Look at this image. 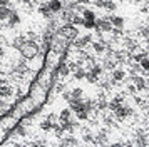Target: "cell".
I'll return each mask as SVG.
<instances>
[{
  "label": "cell",
  "instance_id": "1",
  "mask_svg": "<svg viewBox=\"0 0 149 147\" xmlns=\"http://www.w3.org/2000/svg\"><path fill=\"white\" fill-rule=\"evenodd\" d=\"M19 50H20V53L25 57V59H32V57H35V53H37V45H35L34 42H22L20 45H19Z\"/></svg>",
  "mask_w": 149,
  "mask_h": 147
},
{
  "label": "cell",
  "instance_id": "2",
  "mask_svg": "<svg viewBox=\"0 0 149 147\" xmlns=\"http://www.w3.org/2000/svg\"><path fill=\"white\" fill-rule=\"evenodd\" d=\"M59 126H61V124L57 122V119H55L54 114H50L47 119L42 122V129H44V130H50V129H54V130H55V129H57Z\"/></svg>",
  "mask_w": 149,
  "mask_h": 147
},
{
  "label": "cell",
  "instance_id": "3",
  "mask_svg": "<svg viewBox=\"0 0 149 147\" xmlns=\"http://www.w3.org/2000/svg\"><path fill=\"white\" fill-rule=\"evenodd\" d=\"M95 28H97V32H111L112 24L109 20H99V22H95Z\"/></svg>",
  "mask_w": 149,
  "mask_h": 147
},
{
  "label": "cell",
  "instance_id": "4",
  "mask_svg": "<svg viewBox=\"0 0 149 147\" xmlns=\"http://www.w3.org/2000/svg\"><path fill=\"white\" fill-rule=\"evenodd\" d=\"M62 32H64V35H65V37H69V39H75V37H77V30H75L74 25L64 27V28H62Z\"/></svg>",
  "mask_w": 149,
  "mask_h": 147
},
{
  "label": "cell",
  "instance_id": "5",
  "mask_svg": "<svg viewBox=\"0 0 149 147\" xmlns=\"http://www.w3.org/2000/svg\"><path fill=\"white\" fill-rule=\"evenodd\" d=\"M47 5H49V8H50L52 12H59V10L62 8V2L61 0H50Z\"/></svg>",
  "mask_w": 149,
  "mask_h": 147
},
{
  "label": "cell",
  "instance_id": "6",
  "mask_svg": "<svg viewBox=\"0 0 149 147\" xmlns=\"http://www.w3.org/2000/svg\"><path fill=\"white\" fill-rule=\"evenodd\" d=\"M134 85L141 90V89H144L146 87V80H144V77H134Z\"/></svg>",
  "mask_w": 149,
  "mask_h": 147
},
{
  "label": "cell",
  "instance_id": "7",
  "mask_svg": "<svg viewBox=\"0 0 149 147\" xmlns=\"http://www.w3.org/2000/svg\"><path fill=\"white\" fill-rule=\"evenodd\" d=\"M139 65H141V69L144 70V72H149V59H148V57L139 59Z\"/></svg>",
  "mask_w": 149,
  "mask_h": 147
},
{
  "label": "cell",
  "instance_id": "8",
  "mask_svg": "<svg viewBox=\"0 0 149 147\" xmlns=\"http://www.w3.org/2000/svg\"><path fill=\"white\" fill-rule=\"evenodd\" d=\"M8 13H10V10H8L7 7L3 5V3H0V20L7 19V17H8Z\"/></svg>",
  "mask_w": 149,
  "mask_h": 147
},
{
  "label": "cell",
  "instance_id": "9",
  "mask_svg": "<svg viewBox=\"0 0 149 147\" xmlns=\"http://www.w3.org/2000/svg\"><path fill=\"white\" fill-rule=\"evenodd\" d=\"M82 19L84 20H95V13L87 8V10H84V13H82Z\"/></svg>",
  "mask_w": 149,
  "mask_h": 147
},
{
  "label": "cell",
  "instance_id": "10",
  "mask_svg": "<svg viewBox=\"0 0 149 147\" xmlns=\"http://www.w3.org/2000/svg\"><path fill=\"white\" fill-rule=\"evenodd\" d=\"M111 24L121 28V27H124V19H122V17H112V19H111Z\"/></svg>",
  "mask_w": 149,
  "mask_h": 147
},
{
  "label": "cell",
  "instance_id": "11",
  "mask_svg": "<svg viewBox=\"0 0 149 147\" xmlns=\"http://www.w3.org/2000/svg\"><path fill=\"white\" fill-rule=\"evenodd\" d=\"M82 25L86 27L87 30H94V28H95V20H84V22H82Z\"/></svg>",
  "mask_w": 149,
  "mask_h": 147
},
{
  "label": "cell",
  "instance_id": "12",
  "mask_svg": "<svg viewBox=\"0 0 149 147\" xmlns=\"http://www.w3.org/2000/svg\"><path fill=\"white\" fill-rule=\"evenodd\" d=\"M81 95H82V89L77 87V89H74V90L70 92V99H81Z\"/></svg>",
  "mask_w": 149,
  "mask_h": 147
},
{
  "label": "cell",
  "instance_id": "13",
  "mask_svg": "<svg viewBox=\"0 0 149 147\" xmlns=\"http://www.w3.org/2000/svg\"><path fill=\"white\" fill-rule=\"evenodd\" d=\"M19 22V15L17 13H8V24L10 25H15Z\"/></svg>",
  "mask_w": 149,
  "mask_h": 147
},
{
  "label": "cell",
  "instance_id": "14",
  "mask_svg": "<svg viewBox=\"0 0 149 147\" xmlns=\"http://www.w3.org/2000/svg\"><path fill=\"white\" fill-rule=\"evenodd\" d=\"M112 79L114 80H122L124 79V72H122V70H114V72H112Z\"/></svg>",
  "mask_w": 149,
  "mask_h": 147
},
{
  "label": "cell",
  "instance_id": "15",
  "mask_svg": "<svg viewBox=\"0 0 149 147\" xmlns=\"http://www.w3.org/2000/svg\"><path fill=\"white\" fill-rule=\"evenodd\" d=\"M39 10H40V13H44V15H50V13H52V10L49 8V5H42Z\"/></svg>",
  "mask_w": 149,
  "mask_h": 147
},
{
  "label": "cell",
  "instance_id": "16",
  "mask_svg": "<svg viewBox=\"0 0 149 147\" xmlns=\"http://www.w3.org/2000/svg\"><path fill=\"white\" fill-rule=\"evenodd\" d=\"M94 50L95 52H104V45H102V44H94Z\"/></svg>",
  "mask_w": 149,
  "mask_h": 147
},
{
  "label": "cell",
  "instance_id": "17",
  "mask_svg": "<svg viewBox=\"0 0 149 147\" xmlns=\"http://www.w3.org/2000/svg\"><path fill=\"white\" fill-rule=\"evenodd\" d=\"M101 72H102V69L99 65L97 67H94V69H92V74H94V75H97V77H99V75H101Z\"/></svg>",
  "mask_w": 149,
  "mask_h": 147
},
{
  "label": "cell",
  "instance_id": "18",
  "mask_svg": "<svg viewBox=\"0 0 149 147\" xmlns=\"http://www.w3.org/2000/svg\"><path fill=\"white\" fill-rule=\"evenodd\" d=\"M84 75H86V72H84V70H82V69H79V70H77V72H75V77H79V79H82V77H84Z\"/></svg>",
  "mask_w": 149,
  "mask_h": 147
},
{
  "label": "cell",
  "instance_id": "19",
  "mask_svg": "<svg viewBox=\"0 0 149 147\" xmlns=\"http://www.w3.org/2000/svg\"><path fill=\"white\" fill-rule=\"evenodd\" d=\"M82 22H84V19H82V17H75V19H74L75 25H82Z\"/></svg>",
  "mask_w": 149,
  "mask_h": 147
},
{
  "label": "cell",
  "instance_id": "20",
  "mask_svg": "<svg viewBox=\"0 0 149 147\" xmlns=\"http://www.w3.org/2000/svg\"><path fill=\"white\" fill-rule=\"evenodd\" d=\"M0 57H3V49L0 47Z\"/></svg>",
  "mask_w": 149,
  "mask_h": 147
},
{
  "label": "cell",
  "instance_id": "21",
  "mask_svg": "<svg viewBox=\"0 0 149 147\" xmlns=\"http://www.w3.org/2000/svg\"><path fill=\"white\" fill-rule=\"evenodd\" d=\"M0 3H3V5H5V3H8V0H0Z\"/></svg>",
  "mask_w": 149,
  "mask_h": 147
},
{
  "label": "cell",
  "instance_id": "22",
  "mask_svg": "<svg viewBox=\"0 0 149 147\" xmlns=\"http://www.w3.org/2000/svg\"><path fill=\"white\" fill-rule=\"evenodd\" d=\"M146 87H149V77L146 79Z\"/></svg>",
  "mask_w": 149,
  "mask_h": 147
},
{
  "label": "cell",
  "instance_id": "23",
  "mask_svg": "<svg viewBox=\"0 0 149 147\" xmlns=\"http://www.w3.org/2000/svg\"><path fill=\"white\" fill-rule=\"evenodd\" d=\"M148 59H149V57H148Z\"/></svg>",
  "mask_w": 149,
  "mask_h": 147
}]
</instances>
